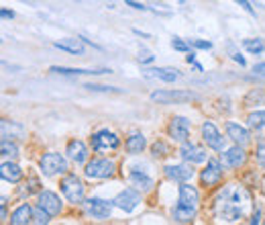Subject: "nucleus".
Returning <instances> with one entry per match:
<instances>
[{
	"instance_id": "nucleus-37",
	"label": "nucleus",
	"mask_w": 265,
	"mask_h": 225,
	"mask_svg": "<svg viewBox=\"0 0 265 225\" xmlns=\"http://www.w3.org/2000/svg\"><path fill=\"white\" fill-rule=\"evenodd\" d=\"M172 47H174L176 51L188 53V51H190V41H186V39H182V37L174 35V37H172Z\"/></svg>"
},
{
	"instance_id": "nucleus-45",
	"label": "nucleus",
	"mask_w": 265,
	"mask_h": 225,
	"mask_svg": "<svg viewBox=\"0 0 265 225\" xmlns=\"http://www.w3.org/2000/svg\"><path fill=\"white\" fill-rule=\"evenodd\" d=\"M0 17H3L5 21H13V19H15V11H9V9H3V11H0Z\"/></svg>"
},
{
	"instance_id": "nucleus-35",
	"label": "nucleus",
	"mask_w": 265,
	"mask_h": 225,
	"mask_svg": "<svg viewBox=\"0 0 265 225\" xmlns=\"http://www.w3.org/2000/svg\"><path fill=\"white\" fill-rule=\"evenodd\" d=\"M53 217L43 209V207H33V223H37V225H47L49 221H51Z\"/></svg>"
},
{
	"instance_id": "nucleus-29",
	"label": "nucleus",
	"mask_w": 265,
	"mask_h": 225,
	"mask_svg": "<svg viewBox=\"0 0 265 225\" xmlns=\"http://www.w3.org/2000/svg\"><path fill=\"white\" fill-rule=\"evenodd\" d=\"M259 104H265V88H251L243 96V106L251 108V106H259Z\"/></svg>"
},
{
	"instance_id": "nucleus-22",
	"label": "nucleus",
	"mask_w": 265,
	"mask_h": 225,
	"mask_svg": "<svg viewBox=\"0 0 265 225\" xmlns=\"http://www.w3.org/2000/svg\"><path fill=\"white\" fill-rule=\"evenodd\" d=\"M0 133H3V139H27V129L23 123L13 121V119H3L0 121Z\"/></svg>"
},
{
	"instance_id": "nucleus-33",
	"label": "nucleus",
	"mask_w": 265,
	"mask_h": 225,
	"mask_svg": "<svg viewBox=\"0 0 265 225\" xmlns=\"http://www.w3.org/2000/svg\"><path fill=\"white\" fill-rule=\"evenodd\" d=\"M43 188H41V182H39V178L37 176H31L27 182H25V186L21 188V196L25 199V196H31V194H39Z\"/></svg>"
},
{
	"instance_id": "nucleus-27",
	"label": "nucleus",
	"mask_w": 265,
	"mask_h": 225,
	"mask_svg": "<svg viewBox=\"0 0 265 225\" xmlns=\"http://www.w3.org/2000/svg\"><path fill=\"white\" fill-rule=\"evenodd\" d=\"M53 47H57V49H61V51H68V53H72V55H84V51H86L84 41H82L80 37H78V39L65 37V39H61V41H55Z\"/></svg>"
},
{
	"instance_id": "nucleus-5",
	"label": "nucleus",
	"mask_w": 265,
	"mask_h": 225,
	"mask_svg": "<svg viewBox=\"0 0 265 225\" xmlns=\"http://www.w3.org/2000/svg\"><path fill=\"white\" fill-rule=\"evenodd\" d=\"M90 148H92V152H96V154L116 152V150L120 148V137H118L114 131H110L108 127H102V129H98V131L92 133V137H90Z\"/></svg>"
},
{
	"instance_id": "nucleus-1",
	"label": "nucleus",
	"mask_w": 265,
	"mask_h": 225,
	"mask_svg": "<svg viewBox=\"0 0 265 225\" xmlns=\"http://www.w3.org/2000/svg\"><path fill=\"white\" fill-rule=\"evenodd\" d=\"M249 207H251V192L247 190V186L237 182L224 184L212 199V215L222 223H237L245 219Z\"/></svg>"
},
{
	"instance_id": "nucleus-43",
	"label": "nucleus",
	"mask_w": 265,
	"mask_h": 225,
	"mask_svg": "<svg viewBox=\"0 0 265 225\" xmlns=\"http://www.w3.org/2000/svg\"><path fill=\"white\" fill-rule=\"evenodd\" d=\"M124 3H126L130 9H135V11H149V7H145V5L137 3V0H124Z\"/></svg>"
},
{
	"instance_id": "nucleus-36",
	"label": "nucleus",
	"mask_w": 265,
	"mask_h": 225,
	"mask_svg": "<svg viewBox=\"0 0 265 225\" xmlns=\"http://www.w3.org/2000/svg\"><path fill=\"white\" fill-rule=\"evenodd\" d=\"M226 51H228V55H230V60H233L235 64H239L241 68H245V66H247V60L243 58V53L237 49V45H235L233 41H228V43H226Z\"/></svg>"
},
{
	"instance_id": "nucleus-7",
	"label": "nucleus",
	"mask_w": 265,
	"mask_h": 225,
	"mask_svg": "<svg viewBox=\"0 0 265 225\" xmlns=\"http://www.w3.org/2000/svg\"><path fill=\"white\" fill-rule=\"evenodd\" d=\"M200 135H202L204 146H206L208 150H212V152H218V154H220V152L226 148V137H222L220 129H218L212 121H204V123L200 125Z\"/></svg>"
},
{
	"instance_id": "nucleus-40",
	"label": "nucleus",
	"mask_w": 265,
	"mask_h": 225,
	"mask_svg": "<svg viewBox=\"0 0 265 225\" xmlns=\"http://www.w3.org/2000/svg\"><path fill=\"white\" fill-rule=\"evenodd\" d=\"M233 3H237L245 13H249L251 17H255V9H253V5H251V0H233Z\"/></svg>"
},
{
	"instance_id": "nucleus-34",
	"label": "nucleus",
	"mask_w": 265,
	"mask_h": 225,
	"mask_svg": "<svg viewBox=\"0 0 265 225\" xmlns=\"http://www.w3.org/2000/svg\"><path fill=\"white\" fill-rule=\"evenodd\" d=\"M255 164L259 170L265 172V137H257V144H255Z\"/></svg>"
},
{
	"instance_id": "nucleus-4",
	"label": "nucleus",
	"mask_w": 265,
	"mask_h": 225,
	"mask_svg": "<svg viewBox=\"0 0 265 225\" xmlns=\"http://www.w3.org/2000/svg\"><path fill=\"white\" fill-rule=\"evenodd\" d=\"M114 172H116L114 160L104 158V156L92 158V160H88L84 164V176L88 180H108V178L114 176Z\"/></svg>"
},
{
	"instance_id": "nucleus-12",
	"label": "nucleus",
	"mask_w": 265,
	"mask_h": 225,
	"mask_svg": "<svg viewBox=\"0 0 265 225\" xmlns=\"http://www.w3.org/2000/svg\"><path fill=\"white\" fill-rule=\"evenodd\" d=\"M84 209H86L88 217L98 219V221H106V219H110V215H112L114 203H112V201H106V199H100V196H90V199L84 201Z\"/></svg>"
},
{
	"instance_id": "nucleus-18",
	"label": "nucleus",
	"mask_w": 265,
	"mask_h": 225,
	"mask_svg": "<svg viewBox=\"0 0 265 225\" xmlns=\"http://www.w3.org/2000/svg\"><path fill=\"white\" fill-rule=\"evenodd\" d=\"M224 133L233 144H239V146H249L251 144V129L237 123V121H226L224 123Z\"/></svg>"
},
{
	"instance_id": "nucleus-13",
	"label": "nucleus",
	"mask_w": 265,
	"mask_h": 225,
	"mask_svg": "<svg viewBox=\"0 0 265 225\" xmlns=\"http://www.w3.org/2000/svg\"><path fill=\"white\" fill-rule=\"evenodd\" d=\"M126 178H128V184H130V186H135V188L141 190L143 194H147V192H151V190L155 188V178H153L145 168H141V166H130Z\"/></svg>"
},
{
	"instance_id": "nucleus-39",
	"label": "nucleus",
	"mask_w": 265,
	"mask_h": 225,
	"mask_svg": "<svg viewBox=\"0 0 265 225\" xmlns=\"http://www.w3.org/2000/svg\"><path fill=\"white\" fill-rule=\"evenodd\" d=\"M188 41H190V45L196 47V49H204V51L212 49V41H206V39H188Z\"/></svg>"
},
{
	"instance_id": "nucleus-31",
	"label": "nucleus",
	"mask_w": 265,
	"mask_h": 225,
	"mask_svg": "<svg viewBox=\"0 0 265 225\" xmlns=\"http://www.w3.org/2000/svg\"><path fill=\"white\" fill-rule=\"evenodd\" d=\"M0 154H3L5 160H17L21 156L15 139H3V144H0Z\"/></svg>"
},
{
	"instance_id": "nucleus-30",
	"label": "nucleus",
	"mask_w": 265,
	"mask_h": 225,
	"mask_svg": "<svg viewBox=\"0 0 265 225\" xmlns=\"http://www.w3.org/2000/svg\"><path fill=\"white\" fill-rule=\"evenodd\" d=\"M149 154H151L153 160H165V158L172 154V148H170L168 142H163V139H155V142L149 146Z\"/></svg>"
},
{
	"instance_id": "nucleus-25",
	"label": "nucleus",
	"mask_w": 265,
	"mask_h": 225,
	"mask_svg": "<svg viewBox=\"0 0 265 225\" xmlns=\"http://www.w3.org/2000/svg\"><path fill=\"white\" fill-rule=\"evenodd\" d=\"M196 217H198L196 207H188V205H182V203H176L172 207V219L176 223H192Z\"/></svg>"
},
{
	"instance_id": "nucleus-21",
	"label": "nucleus",
	"mask_w": 265,
	"mask_h": 225,
	"mask_svg": "<svg viewBox=\"0 0 265 225\" xmlns=\"http://www.w3.org/2000/svg\"><path fill=\"white\" fill-rule=\"evenodd\" d=\"M0 178L11 184H19L25 178V170L15 162V160H5L0 164Z\"/></svg>"
},
{
	"instance_id": "nucleus-9",
	"label": "nucleus",
	"mask_w": 265,
	"mask_h": 225,
	"mask_svg": "<svg viewBox=\"0 0 265 225\" xmlns=\"http://www.w3.org/2000/svg\"><path fill=\"white\" fill-rule=\"evenodd\" d=\"M141 199H143V192L141 190H137L135 186H126L124 190H120L114 199H112V203H114V207L116 209H120V211H124V213H132L139 205H141Z\"/></svg>"
},
{
	"instance_id": "nucleus-8",
	"label": "nucleus",
	"mask_w": 265,
	"mask_h": 225,
	"mask_svg": "<svg viewBox=\"0 0 265 225\" xmlns=\"http://www.w3.org/2000/svg\"><path fill=\"white\" fill-rule=\"evenodd\" d=\"M196 170H194V164L190 162H178V164H165L163 166V176L170 180V182H176V184H182V182H192Z\"/></svg>"
},
{
	"instance_id": "nucleus-17",
	"label": "nucleus",
	"mask_w": 265,
	"mask_h": 225,
	"mask_svg": "<svg viewBox=\"0 0 265 225\" xmlns=\"http://www.w3.org/2000/svg\"><path fill=\"white\" fill-rule=\"evenodd\" d=\"M37 205L43 207L51 217H57V215L63 211V201H61L59 194L53 192V190H41V192L37 194Z\"/></svg>"
},
{
	"instance_id": "nucleus-32",
	"label": "nucleus",
	"mask_w": 265,
	"mask_h": 225,
	"mask_svg": "<svg viewBox=\"0 0 265 225\" xmlns=\"http://www.w3.org/2000/svg\"><path fill=\"white\" fill-rule=\"evenodd\" d=\"M243 47L251 53V55H261L265 51V41L255 37V39H243Z\"/></svg>"
},
{
	"instance_id": "nucleus-14",
	"label": "nucleus",
	"mask_w": 265,
	"mask_h": 225,
	"mask_svg": "<svg viewBox=\"0 0 265 225\" xmlns=\"http://www.w3.org/2000/svg\"><path fill=\"white\" fill-rule=\"evenodd\" d=\"M220 162L224 164L226 170H241V168L247 164V152H245V146L233 144L230 148H224V150L220 152Z\"/></svg>"
},
{
	"instance_id": "nucleus-42",
	"label": "nucleus",
	"mask_w": 265,
	"mask_h": 225,
	"mask_svg": "<svg viewBox=\"0 0 265 225\" xmlns=\"http://www.w3.org/2000/svg\"><path fill=\"white\" fill-rule=\"evenodd\" d=\"M7 196L0 199V217H3V221H9V213H7Z\"/></svg>"
},
{
	"instance_id": "nucleus-48",
	"label": "nucleus",
	"mask_w": 265,
	"mask_h": 225,
	"mask_svg": "<svg viewBox=\"0 0 265 225\" xmlns=\"http://www.w3.org/2000/svg\"><path fill=\"white\" fill-rule=\"evenodd\" d=\"M139 60H141V64H151L155 58L153 55H145V58H139Z\"/></svg>"
},
{
	"instance_id": "nucleus-10",
	"label": "nucleus",
	"mask_w": 265,
	"mask_h": 225,
	"mask_svg": "<svg viewBox=\"0 0 265 225\" xmlns=\"http://www.w3.org/2000/svg\"><path fill=\"white\" fill-rule=\"evenodd\" d=\"M153 102H159V104H182V102H190V100H196L198 94L192 92V90H155L151 92L149 96Z\"/></svg>"
},
{
	"instance_id": "nucleus-24",
	"label": "nucleus",
	"mask_w": 265,
	"mask_h": 225,
	"mask_svg": "<svg viewBox=\"0 0 265 225\" xmlns=\"http://www.w3.org/2000/svg\"><path fill=\"white\" fill-rule=\"evenodd\" d=\"M147 137L143 135V133H139V131H135V133H130L126 139H124V152L128 154V156H141L145 150H147Z\"/></svg>"
},
{
	"instance_id": "nucleus-23",
	"label": "nucleus",
	"mask_w": 265,
	"mask_h": 225,
	"mask_svg": "<svg viewBox=\"0 0 265 225\" xmlns=\"http://www.w3.org/2000/svg\"><path fill=\"white\" fill-rule=\"evenodd\" d=\"M49 72L59 74V76H102V74H112L110 68H100V70H86V68H63V66H51Z\"/></svg>"
},
{
	"instance_id": "nucleus-44",
	"label": "nucleus",
	"mask_w": 265,
	"mask_h": 225,
	"mask_svg": "<svg viewBox=\"0 0 265 225\" xmlns=\"http://www.w3.org/2000/svg\"><path fill=\"white\" fill-rule=\"evenodd\" d=\"M253 74H255V76H265V62L255 64V66H253Z\"/></svg>"
},
{
	"instance_id": "nucleus-16",
	"label": "nucleus",
	"mask_w": 265,
	"mask_h": 225,
	"mask_svg": "<svg viewBox=\"0 0 265 225\" xmlns=\"http://www.w3.org/2000/svg\"><path fill=\"white\" fill-rule=\"evenodd\" d=\"M65 156L76 166H84L90 160V150L82 139H70L68 146H65Z\"/></svg>"
},
{
	"instance_id": "nucleus-6",
	"label": "nucleus",
	"mask_w": 265,
	"mask_h": 225,
	"mask_svg": "<svg viewBox=\"0 0 265 225\" xmlns=\"http://www.w3.org/2000/svg\"><path fill=\"white\" fill-rule=\"evenodd\" d=\"M224 164L220 162V158H208L206 166L200 170L198 178H200V186L202 188H216L222 178H224Z\"/></svg>"
},
{
	"instance_id": "nucleus-15",
	"label": "nucleus",
	"mask_w": 265,
	"mask_h": 225,
	"mask_svg": "<svg viewBox=\"0 0 265 225\" xmlns=\"http://www.w3.org/2000/svg\"><path fill=\"white\" fill-rule=\"evenodd\" d=\"M178 154H180V158L182 160H186V162H190V164H206L208 162V154H206V148L204 146H200V144H194V142H184V144H180V150H178Z\"/></svg>"
},
{
	"instance_id": "nucleus-49",
	"label": "nucleus",
	"mask_w": 265,
	"mask_h": 225,
	"mask_svg": "<svg viewBox=\"0 0 265 225\" xmlns=\"http://www.w3.org/2000/svg\"><path fill=\"white\" fill-rule=\"evenodd\" d=\"M192 68H194L196 72H204V68H202V66H200L198 62H194V64H192Z\"/></svg>"
},
{
	"instance_id": "nucleus-38",
	"label": "nucleus",
	"mask_w": 265,
	"mask_h": 225,
	"mask_svg": "<svg viewBox=\"0 0 265 225\" xmlns=\"http://www.w3.org/2000/svg\"><path fill=\"white\" fill-rule=\"evenodd\" d=\"M84 88H88L90 92H120L116 86H100V84H92V82L84 84Z\"/></svg>"
},
{
	"instance_id": "nucleus-19",
	"label": "nucleus",
	"mask_w": 265,
	"mask_h": 225,
	"mask_svg": "<svg viewBox=\"0 0 265 225\" xmlns=\"http://www.w3.org/2000/svg\"><path fill=\"white\" fill-rule=\"evenodd\" d=\"M143 76L147 80H161L165 84H174L176 80L182 78L180 70H176V68H145Z\"/></svg>"
},
{
	"instance_id": "nucleus-2",
	"label": "nucleus",
	"mask_w": 265,
	"mask_h": 225,
	"mask_svg": "<svg viewBox=\"0 0 265 225\" xmlns=\"http://www.w3.org/2000/svg\"><path fill=\"white\" fill-rule=\"evenodd\" d=\"M59 190L72 205H84L86 201V182L76 172H65L59 180Z\"/></svg>"
},
{
	"instance_id": "nucleus-41",
	"label": "nucleus",
	"mask_w": 265,
	"mask_h": 225,
	"mask_svg": "<svg viewBox=\"0 0 265 225\" xmlns=\"http://www.w3.org/2000/svg\"><path fill=\"white\" fill-rule=\"evenodd\" d=\"M261 217H263V209H261V207H257V209L251 213L249 223H253V225H255V223H261Z\"/></svg>"
},
{
	"instance_id": "nucleus-50",
	"label": "nucleus",
	"mask_w": 265,
	"mask_h": 225,
	"mask_svg": "<svg viewBox=\"0 0 265 225\" xmlns=\"http://www.w3.org/2000/svg\"><path fill=\"white\" fill-rule=\"evenodd\" d=\"M29 3H35V0H29Z\"/></svg>"
},
{
	"instance_id": "nucleus-20",
	"label": "nucleus",
	"mask_w": 265,
	"mask_h": 225,
	"mask_svg": "<svg viewBox=\"0 0 265 225\" xmlns=\"http://www.w3.org/2000/svg\"><path fill=\"white\" fill-rule=\"evenodd\" d=\"M176 203H182V205L200 209V190H198L192 182H182V184L178 186V201H176Z\"/></svg>"
},
{
	"instance_id": "nucleus-28",
	"label": "nucleus",
	"mask_w": 265,
	"mask_h": 225,
	"mask_svg": "<svg viewBox=\"0 0 265 225\" xmlns=\"http://www.w3.org/2000/svg\"><path fill=\"white\" fill-rule=\"evenodd\" d=\"M247 127L251 131H263L265 129V108H255L247 115Z\"/></svg>"
},
{
	"instance_id": "nucleus-26",
	"label": "nucleus",
	"mask_w": 265,
	"mask_h": 225,
	"mask_svg": "<svg viewBox=\"0 0 265 225\" xmlns=\"http://www.w3.org/2000/svg\"><path fill=\"white\" fill-rule=\"evenodd\" d=\"M13 225H27V223H33V207L29 203H21L13 213H11V219H9Z\"/></svg>"
},
{
	"instance_id": "nucleus-11",
	"label": "nucleus",
	"mask_w": 265,
	"mask_h": 225,
	"mask_svg": "<svg viewBox=\"0 0 265 225\" xmlns=\"http://www.w3.org/2000/svg\"><path fill=\"white\" fill-rule=\"evenodd\" d=\"M190 131H192V121L184 115H176L170 119L168 123V135L174 144H184L190 139Z\"/></svg>"
},
{
	"instance_id": "nucleus-47",
	"label": "nucleus",
	"mask_w": 265,
	"mask_h": 225,
	"mask_svg": "<svg viewBox=\"0 0 265 225\" xmlns=\"http://www.w3.org/2000/svg\"><path fill=\"white\" fill-rule=\"evenodd\" d=\"M132 33H135V35H141L143 39H151V35H149V33H143V31H139V29H132Z\"/></svg>"
},
{
	"instance_id": "nucleus-3",
	"label": "nucleus",
	"mask_w": 265,
	"mask_h": 225,
	"mask_svg": "<svg viewBox=\"0 0 265 225\" xmlns=\"http://www.w3.org/2000/svg\"><path fill=\"white\" fill-rule=\"evenodd\" d=\"M68 156L59 154V152H47L39 158V172L47 178H53V176H59V174H65L70 172V164H68Z\"/></svg>"
},
{
	"instance_id": "nucleus-46",
	"label": "nucleus",
	"mask_w": 265,
	"mask_h": 225,
	"mask_svg": "<svg viewBox=\"0 0 265 225\" xmlns=\"http://www.w3.org/2000/svg\"><path fill=\"white\" fill-rule=\"evenodd\" d=\"M186 62H188V64H194V62H196V51H188Z\"/></svg>"
}]
</instances>
